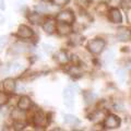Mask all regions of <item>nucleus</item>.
<instances>
[{"label":"nucleus","mask_w":131,"mask_h":131,"mask_svg":"<svg viewBox=\"0 0 131 131\" xmlns=\"http://www.w3.org/2000/svg\"><path fill=\"white\" fill-rule=\"evenodd\" d=\"M91 1H93V2H96V3H100V2H104L105 0H91Z\"/></svg>","instance_id":"37"},{"label":"nucleus","mask_w":131,"mask_h":131,"mask_svg":"<svg viewBox=\"0 0 131 131\" xmlns=\"http://www.w3.org/2000/svg\"><path fill=\"white\" fill-rule=\"evenodd\" d=\"M108 18L110 20V22L114 24H120L122 22V15L120 13L119 9L117 8H112V9L108 10Z\"/></svg>","instance_id":"11"},{"label":"nucleus","mask_w":131,"mask_h":131,"mask_svg":"<svg viewBox=\"0 0 131 131\" xmlns=\"http://www.w3.org/2000/svg\"><path fill=\"white\" fill-rule=\"evenodd\" d=\"M26 18L28 20V22L31 24H34V25H42L45 16L43 15V13H40L38 11H33V12H28Z\"/></svg>","instance_id":"8"},{"label":"nucleus","mask_w":131,"mask_h":131,"mask_svg":"<svg viewBox=\"0 0 131 131\" xmlns=\"http://www.w3.org/2000/svg\"><path fill=\"white\" fill-rule=\"evenodd\" d=\"M120 7L125 10L131 9V0H120Z\"/></svg>","instance_id":"27"},{"label":"nucleus","mask_w":131,"mask_h":131,"mask_svg":"<svg viewBox=\"0 0 131 131\" xmlns=\"http://www.w3.org/2000/svg\"><path fill=\"white\" fill-rule=\"evenodd\" d=\"M56 32L61 36L69 35V34H71V32H72V26H71V24H68V23L57 22Z\"/></svg>","instance_id":"13"},{"label":"nucleus","mask_w":131,"mask_h":131,"mask_svg":"<svg viewBox=\"0 0 131 131\" xmlns=\"http://www.w3.org/2000/svg\"><path fill=\"white\" fill-rule=\"evenodd\" d=\"M131 36V31L128 27L126 26H120L118 27L117 30V38L120 40V42H127V40L130 39Z\"/></svg>","instance_id":"14"},{"label":"nucleus","mask_w":131,"mask_h":131,"mask_svg":"<svg viewBox=\"0 0 131 131\" xmlns=\"http://www.w3.org/2000/svg\"><path fill=\"white\" fill-rule=\"evenodd\" d=\"M26 50H27V45L23 44L21 42L14 43L10 48V52L13 55H21V54H24Z\"/></svg>","instance_id":"15"},{"label":"nucleus","mask_w":131,"mask_h":131,"mask_svg":"<svg viewBox=\"0 0 131 131\" xmlns=\"http://www.w3.org/2000/svg\"><path fill=\"white\" fill-rule=\"evenodd\" d=\"M117 78L118 80H119L120 82H125L126 80V72L125 70H122V69H119V70H117Z\"/></svg>","instance_id":"28"},{"label":"nucleus","mask_w":131,"mask_h":131,"mask_svg":"<svg viewBox=\"0 0 131 131\" xmlns=\"http://www.w3.org/2000/svg\"><path fill=\"white\" fill-rule=\"evenodd\" d=\"M56 21L72 24L75 21V16H74V13L70 10H62V11L58 12V14L56 15Z\"/></svg>","instance_id":"4"},{"label":"nucleus","mask_w":131,"mask_h":131,"mask_svg":"<svg viewBox=\"0 0 131 131\" xmlns=\"http://www.w3.org/2000/svg\"><path fill=\"white\" fill-rule=\"evenodd\" d=\"M2 90L5 91L6 93L10 94H13L15 92V89H16V82L13 78H6L5 80L2 81Z\"/></svg>","instance_id":"9"},{"label":"nucleus","mask_w":131,"mask_h":131,"mask_svg":"<svg viewBox=\"0 0 131 131\" xmlns=\"http://www.w3.org/2000/svg\"><path fill=\"white\" fill-rule=\"evenodd\" d=\"M75 3L80 8H86L89 6V0H75Z\"/></svg>","instance_id":"29"},{"label":"nucleus","mask_w":131,"mask_h":131,"mask_svg":"<svg viewBox=\"0 0 131 131\" xmlns=\"http://www.w3.org/2000/svg\"><path fill=\"white\" fill-rule=\"evenodd\" d=\"M6 7H5V1L3 0H0V10H5Z\"/></svg>","instance_id":"35"},{"label":"nucleus","mask_w":131,"mask_h":131,"mask_svg":"<svg viewBox=\"0 0 131 131\" xmlns=\"http://www.w3.org/2000/svg\"><path fill=\"white\" fill-rule=\"evenodd\" d=\"M83 40H84V37L81 34H79V33H73L70 36L69 43H70L72 46H79V45L83 43Z\"/></svg>","instance_id":"18"},{"label":"nucleus","mask_w":131,"mask_h":131,"mask_svg":"<svg viewBox=\"0 0 131 131\" xmlns=\"http://www.w3.org/2000/svg\"><path fill=\"white\" fill-rule=\"evenodd\" d=\"M64 122L67 125H70V126H77V125H79L80 124V120H79V118L75 117L74 115H71V114H67V115H64Z\"/></svg>","instance_id":"19"},{"label":"nucleus","mask_w":131,"mask_h":131,"mask_svg":"<svg viewBox=\"0 0 131 131\" xmlns=\"http://www.w3.org/2000/svg\"><path fill=\"white\" fill-rule=\"evenodd\" d=\"M103 116H104L103 112H101V110H98V112H95V113H94V114L92 115L90 119H91L92 121H94V122H98L100 120L103 119V118H101V117H103Z\"/></svg>","instance_id":"24"},{"label":"nucleus","mask_w":131,"mask_h":131,"mask_svg":"<svg viewBox=\"0 0 131 131\" xmlns=\"http://www.w3.org/2000/svg\"><path fill=\"white\" fill-rule=\"evenodd\" d=\"M8 36L7 35H1L0 36V47H3L8 43Z\"/></svg>","instance_id":"31"},{"label":"nucleus","mask_w":131,"mask_h":131,"mask_svg":"<svg viewBox=\"0 0 131 131\" xmlns=\"http://www.w3.org/2000/svg\"><path fill=\"white\" fill-rule=\"evenodd\" d=\"M55 60H56L59 64H66V63L69 62L70 58H69L67 51L63 50V49H61V50H58V51H57L56 54H55Z\"/></svg>","instance_id":"16"},{"label":"nucleus","mask_w":131,"mask_h":131,"mask_svg":"<svg viewBox=\"0 0 131 131\" xmlns=\"http://www.w3.org/2000/svg\"><path fill=\"white\" fill-rule=\"evenodd\" d=\"M42 47H43V49H44V51L48 52V54L52 51V46H51V45H49V44H43Z\"/></svg>","instance_id":"32"},{"label":"nucleus","mask_w":131,"mask_h":131,"mask_svg":"<svg viewBox=\"0 0 131 131\" xmlns=\"http://www.w3.org/2000/svg\"><path fill=\"white\" fill-rule=\"evenodd\" d=\"M16 8H19V9H22V8H25V3H24L23 1H18L16 2Z\"/></svg>","instance_id":"33"},{"label":"nucleus","mask_w":131,"mask_h":131,"mask_svg":"<svg viewBox=\"0 0 131 131\" xmlns=\"http://www.w3.org/2000/svg\"><path fill=\"white\" fill-rule=\"evenodd\" d=\"M25 112L24 110H21L20 108L13 109L11 113V118L13 121H24L25 120Z\"/></svg>","instance_id":"17"},{"label":"nucleus","mask_w":131,"mask_h":131,"mask_svg":"<svg viewBox=\"0 0 131 131\" xmlns=\"http://www.w3.org/2000/svg\"><path fill=\"white\" fill-rule=\"evenodd\" d=\"M54 2L55 6H58V7H62V6H66L67 3L69 2V0H51Z\"/></svg>","instance_id":"30"},{"label":"nucleus","mask_w":131,"mask_h":131,"mask_svg":"<svg viewBox=\"0 0 131 131\" xmlns=\"http://www.w3.org/2000/svg\"><path fill=\"white\" fill-rule=\"evenodd\" d=\"M33 35H34L33 30L30 26L24 25V24L20 25L18 27V31H16V36L21 39H30L33 37Z\"/></svg>","instance_id":"6"},{"label":"nucleus","mask_w":131,"mask_h":131,"mask_svg":"<svg viewBox=\"0 0 131 131\" xmlns=\"http://www.w3.org/2000/svg\"><path fill=\"white\" fill-rule=\"evenodd\" d=\"M74 98V92L70 86H67L63 90V100H64V104L68 106V107H72L73 106V101Z\"/></svg>","instance_id":"12"},{"label":"nucleus","mask_w":131,"mask_h":131,"mask_svg":"<svg viewBox=\"0 0 131 131\" xmlns=\"http://www.w3.org/2000/svg\"><path fill=\"white\" fill-rule=\"evenodd\" d=\"M103 126L105 129H117L120 126V118L115 115H108L104 118Z\"/></svg>","instance_id":"5"},{"label":"nucleus","mask_w":131,"mask_h":131,"mask_svg":"<svg viewBox=\"0 0 131 131\" xmlns=\"http://www.w3.org/2000/svg\"><path fill=\"white\" fill-rule=\"evenodd\" d=\"M35 9L37 10L38 12H40V13H45V12H47L49 10V7L48 5H44V3H40V5H37L35 7Z\"/></svg>","instance_id":"26"},{"label":"nucleus","mask_w":131,"mask_h":131,"mask_svg":"<svg viewBox=\"0 0 131 131\" xmlns=\"http://www.w3.org/2000/svg\"><path fill=\"white\" fill-rule=\"evenodd\" d=\"M32 122L34 127H37V128H45L49 124L47 115H45L42 110H37L34 113L32 117Z\"/></svg>","instance_id":"3"},{"label":"nucleus","mask_w":131,"mask_h":131,"mask_svg":"<svg viewBox=\"0 0 131 131\" xmlns=\"http://www.w3.org/2000/svg\"><path fill=\"white\" fill-rule=\"evenodd\" d=\"M84 100H85V103H86V104H91V103H93V102L96 100V95L94 93L88 92V93L84 94Z\"/></svg>","instance_id":"23"},{"label":"nucleus","mask_w":131,"mask_h":131,"mask_svg":"<svg viewBox=\"0 0 131 131\" xmlns=\"http://www.w3.org/2000/svg\"><path fill=\"white\" fill-rule=\"evenodd\" d=\"M126 66H127V68H128L129 70H131V60H130V61H128V62H127V64H126Z\"/></svg>","instance_id":"36"},{"label":"nucleus","mask_w":131,"mask_h":131,"mask_svg":"<svg viewBox=\"0 0 131 131\" xmlns=\"http://www.w3.org/2000/svg\"><path fill=\"white\" fill-rule=\"evenodd\" d=\"M115 59V52L114 50H107L106 51V54L104 56V63L105 64H109L112 63Z\"/></svg>","instance_id":"21"},{"label":"nucleus","mask_w":131,"mask_h":131,"mask_svg":"<svg viewBox=\"0 0 131 131\" xmlns=\"http://www.w3.org/2000/svg\"><path fill=\"white\" fill-rule=\"evenodd\" d=\"M32 105H33V102L31 100V97L23 95L19 97V101L16 103V107L20 108L21 110H24V112H27L28 109H31Z\"/></svg>","instance_id":"10"},{"label":"nucleus","mask_w":131,"mask_h":131,"mask_svg":"<svg viewBox=\"0 0 131 131\" xmlns=\"http://www.w3.org/2000/svg\"><path fill=\"white\" fill-rule=\"evenodd\" d=\"M105 40L102 39V38H94L92 40H90L89 44H88V49L89 51L93 55H98L101 54L102 51L104 50L105 48Z\"/></svg>","instance_id":"1"},{"label":"nucleus","mask_w":131,"mask_h":131,"mask_svg":"<svg viewBox=\"0 0 131 131\" xmlns=\"http://www.w3.org/2000/svg\"><path fill=\"white\" fill-rule=\"evenodd\" d=\"M10 101V96L9 94L6 93L5 91H0V107H2V106H6L8 103H9Z\"/></svg>","instance_id":"20"},{"label":"nucleus","mask_w":131,"mask_h":131,"mask_svg":"<svg viewBox=\"0 0 131 131\" xmlns=\"http://www.w3.org/2000/svg\"><path fill=\"white\" fill-rule=\"evenodd\" d=\"M42 27H43V31L45 33H47L48 35L54 34V33H56V27H57L56 19H51V18L45 19L42 24Z\"/></svg>","instance_id":"7"},{"label":"nucleus","mask_w":131,"mask_h":131,"mask_svg":"<svg viewBox=\"0 0 131 131\" xmlns=\"http://www.w3.org/2000/svg\"><path fill=\"white\" fill-rule=\"evenodd\" d=\"M23 70L24 68L22 63H20L19 61H12L2 68V74L3 73L5 74H20L23 72Z\"/></svg>","instance_id":"2"},{"label":"nucleus","mask_w":131,"mask_h":131,"mask_svg":"<svg viewBox=\"0 0 131 131\" xmlns=\"http://www.w3.org/2000/svg\"><path fill=\"white\" fill-rule=\"evenodd\" d=\"M6 22V19H5V16H3L1 13H0V26L2 25V24H5Z\"/></svg>","instance_id":"34"},{"label":"nucleus","mask_w":131,"mask_h":131,"mask_svg":"<svg viewBox=\"0 0 131 131\" xmlns=\"http://www.w3.org/2000/svg\"><path fill=\"white\" fill-rule=\"evenodd\" d=\"M42 1H51V0H42Z\"/></svg>","instance_id":"38"},{"label":"nucleus","mask_w":131,"mask_h":131,"mask_svg":"<svg viewBox=\"0 0 131 131\" xmlns=\"http://www.w3.org/2000/svg\"><path fill=\"white\" fill-rule=\"evenodd\" d=\"M108 10H109V9H108L107 5H106V3H103V2H100V3H98V6H97V8H96V11H97L100 14H105V13H107Z\"/></svg>","instance_id":"22"},{"label":"nucleus","mask_w":131,"mask_h":131,"mask_svg":"<svg viewBox=\"0 0 131 131\" xmlns=\"http://www.w3.org/2000/svg\"><path fill=\"white\" fill-rule=\"evenodd\" d=\"M68 73L71 77H74L77 74H81V70H80V68L78 67V66H72V67L68 70Z\"/></svg>","instance_id":"25"}]
</instances>
